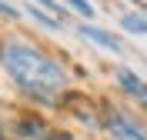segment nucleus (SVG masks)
<instances>
[{
	"label": "nucleus",
	"instance_id": "1",
	"mask_svg": "<svg viewBox=\"0 0 147 140\" xmlns=\"http://www.w3.org/2000/svg\"><path fill=\"white\" fill-rule=\"evenodd\" d=\"M0 67L37 103H57L67 90V70L27 40H3L0 44Z\"/></svg>",
	"mask_w": 147,
	"mask_h": 140
},
{
	"label": "nucleus",
	"instance_id": "2",
	"mask_svg": "<svg viewBox=\"0 0 147 140\" xmlns=\"http://www.w3.org/2000/svg\"><path fill=\"white\" fill-rule=\"evenodd\" d=\"M104 130L110 140H147V123H140L134 113L120 110V107L104 110Z\"/></svg>",
	"mask_w": 147,
	"mask_h": 140
},
{
	"label": "nucleus",
	"instance_id": "3",
	"mask_svg": "<svg viewBox=\"0 0 147 140\" xmlns=\"http://www.w3.org/2000/svg\"><path fill=\"white\" fill-rule=\"evenodd\" d=\"M114 84L127 93L130 100H137V103L147 100V84L134 74V70H127V67H114Z\"/></svg>",
	"mask_w": 147,
	"mask_h": 140
},
{
	"label": "nucleus",
	"instance_id": "4",
	"mask_svg": "<svg viewBox=\"0 0 147 140\" xmlns=\"http://www.w3.org/2000/svg\"><path fill=\"white\" fill-rule=\"evenodd\" d=\"M77 37L90 40V44L104 47V50H110V54H120V50H124V44H120L114 33H107V30H100V27H94V23H77Z\"/></svg>",
	"mask_w": 147,
	"mask_h": 140
},
{
	"label": "nucleus",
	"instance_id": "5",
	"mask_svg": "<svg viewBox=\"0 0 147 140\" xmlns=\"http://www.w3.org/2000/svg\"><path fill=\"white\" fill-rule=\"evenodd\" d=\"M13 130H17V137H24V140H47L50 137V130H47V123L40 120V117H20Z\"/></svg>",
	"mask_w": 147,
	"mask_h": 140
},
{
	"label": "nucleus",
	"instance_id": "6",
	"mask_svg": "<svg viewBox=\"0 0 147 140\" xmlns=\"http://www.w3.org/2000/svg\"><path fill=\"white\" fill-rule=\"evenodd\" d=\"M120 27L127 30V33H147V17L144 13H124V17H120Z\"/></svg>",
	"mask_w": 147,
	"mask_h": 140
},
{
	"label": "nucleus",
	"instance_id": "7",
	"mask_svg": "<svg viewBox=\"0 0 147 140\" xmlns=\"http://www.w3.org/2000/svg\"><path fill=\"white\" fill-rule=\"evenodd\" d=\"M27 13H30V20H34V23H40V27H47V30H60L64 27V23H60V17H50V13H47V10H40V7H27Z\"/></svg>",
	"mask_w": 147,
	"mask_h": 140
},
{
	"label": "nucleus",
	"instance_id": "8",
	"mask_svg": "<svg viewBox=\"0 0 147 140\" xmlns=\"http://www.w3.org/2000/svg\"><path fill=\"white\" fill-rule=\"evenodd\" d=\"M64 3H67V7L74 10V13H80V17L87 20V23H90V20H94V13H97L90 0H64Z\"/></svg>",
	"mask_w": 147,
	"mask_h": 140
},
{
	"label": "nucleus",
	"instance_id": "9",
	"mask_svg": "<svg viewBox=\"0 0 147 140\" xmlns=\"http://www.w3.org/2000/svg\"><path fill=\"white\" fill-rule=\"evenodd\" d=\"M0 17H7V20H20V10L13 7V3H7V0H0Z\"/></svg>",
	"mask_w": 147,
	"mask_h": 140
},
{
	"label": "nucleus",
	"instance_id": "10",
	"mask_svg": "<svg viewBox=\"0 0 147 140\" xmlns=\"http://www.w3.org/2000/svg\"><path fill=\"white\" fill-rule=\"evenodd\" d=\"M34 3H37V7H40V10H50V13H64L57 0H34Z\"/></svg>",
	"mask_w": 147,
	"mask_h": 140
},
{
	"label": "nucleus",
	"instance_id": "11",
	"mask_svg": "<svg viewBox=\"0 0 147 140\" xmlns=\"http://www.w3.org/2000/svg\"><path fill=\"white\" fill-rule=\"evenodd\" d=\"M47 140H74V137H70V133H50Z\"/></svg>",
	"mask_w": 147,
	"mask_h": 140
},
{
	"label": "nucleus",
	"instance_id": "12",
	"mask_svg": "<svg viewBox=\"0 0 147 140\" xmlns=\"http://www.w3.org/2000/svg\"><path fill=\"white\" fill-rule=\"evenodd\" d=\"M140 107H144V110H147V100H144V103H140Z\"/></svg>",
	"mask_w": 147,
	"mask_h": 140
},
{
	"label": "nucleus",
	"instance_id": "13",
	"mask_svg": "<svg viewBox=\"0 0 147 140\" xmlns=\"http://www.w3.org/2000/svg\"><path fill=\"white\" fill-rule=\"evenodd\" d=\"M0 140H3V130H0Z\"/></svg>",
	"mask_w": 147,
	"mask_h": 140
},
{
	"label": "nucleus",
	"instance_id": "14",
	"mask_svg": "<svg viewBox=\"0 0 147 140\" xmlns=\"http://www.w3.org/2000/svg\"><path fill=\"white\" fill-rule=\"evenodd\" d=\"M134 3H137V0H134Z\"/></svg>",
	"mask_w": 147,
	"mask_h": 140
}]
</instances>
